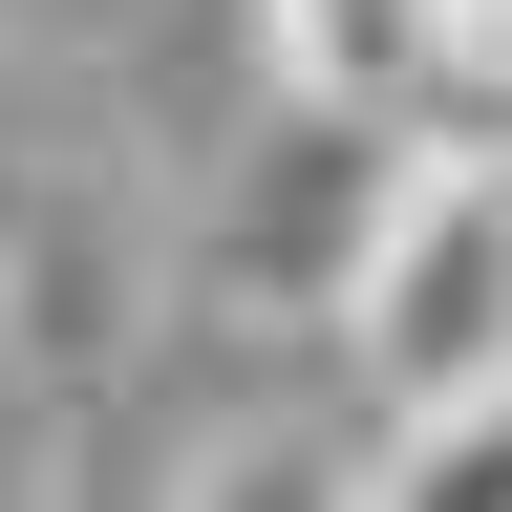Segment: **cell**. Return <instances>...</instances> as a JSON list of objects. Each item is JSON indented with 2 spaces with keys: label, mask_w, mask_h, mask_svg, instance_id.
<instances>
[{
  "label": "cell",
  "mask_w": 512,
  "mask_h": 512,
  "mask_svg": "<svg viewBox=\"0 0 512 512\" xmlns=\"http://www.w3.org/2000/svg\"><path fill=\"white\" fill-rule=\"evenodd\" d=\"M384 171H406V128H363V107H256V150L214 171V214H192V299L256 320V342H320L342 278H363Z\"/></svg>",
  "instance_id": "obj_2"
},
{
  "label": "cell",
  "mask_w": 512,
  "mask_h": 512,
  "mask_svg": "<svg viewBox=\"0 0 512 512\" xmlns=\"http://www.w3.org/2000/svg\"><path fill=\"white\" fill-rule=\"evenodd\" d=\"M256 64H278V107L427 128V86H448V0H256Z\"/></svg>",
  "instance_id": "obj_3"
},
{
  "label": "cell",
  "mask_w": 512,
  "mask_h": 512,
  "mask_svg": "<svg viewBox=\"0 0 512 512\" xmlns=\"http://www.w3.org/2000/svg\"><path fill=\"white\" fill-rule=\"evenodd\" d=\"M342 384H363V427H406L448 406V384H491L512 363V150H470V128H406V171H384V214H363V278H342Z\"/></svg>",
  "instance_id": "obj_1"
},
{
  "label": "cell",
  "mask_w": 512,
  "mask_h": 512,
  "mask_svg": "<svg viewBox=\"0 0 512 512\" xmlns=\"http://www.w3.org/2000/svg\"><path fill=\"white\" fill-rule=\"evenodd\" d=\"M171 512H363V427L342 406H235L171 470Z\"/></svg>",
  "instance_id": "obj_4"
},
{
  "label": "cell",
  "mask_w": 512,
  "mask_h": 512,
  "mask_svg": "<svg viewBox=\"0 0 512 512\" xmlns=\"http://www.w3.org/2000/svg\"><path fill=\"white\" fill-rule=\"evenodd\" d=\"M0 512H43V470H22V427H0Z\"/></svg>",
  "instance_id": "obj_6"
},
{
  "label": "cell",
  "mask_w": 512,
  "mask_h": 512,
  "mask_svg": "<svg viewBox=\"0 0 512 512\" xmlns=\"http://www.w3.org/2000/svg\"><path fill=\"white\" fill-rule=\"evenodd\" d=\"M363 512H512V363L406 406V427H363Z\"/></svg>",
  "instance_id": "obj_5"
}]
</instances>
